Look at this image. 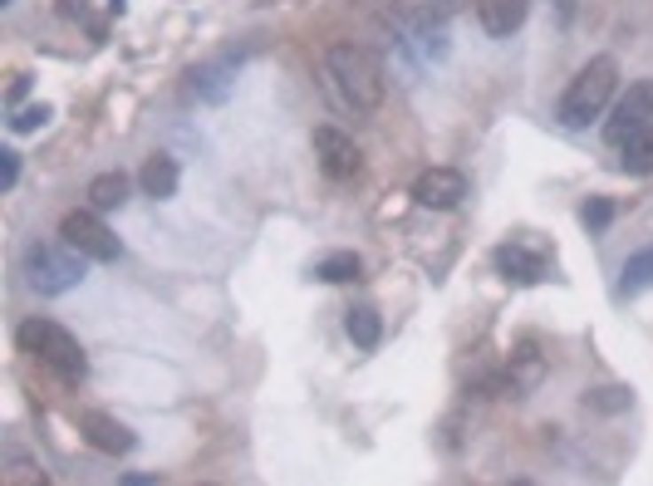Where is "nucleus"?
<instances>
[{
    "label": "nucleus",
    "mask_w": 653,
    "mask_h": 486,
    "mask_svg": "<svg viewBox=\"0 0 653 486\" xmlns=\"http://www.w3.org/2000/svg\"><path fill=\"white\" fill-rule=\"evenodd\" d=\"M325 84L334 89L339 104H349L354 114H374V108L383 104V89H389V79H383V59L369 50V44H334V50L325 54Z\"/></svg>",
    "instance_id": "obj_1"
},
{
    "label": "nucleus",
    "mask_w": 653,
    "mask_h": 486,
    "mask_svg": "<svg viewBox=\"0 0 653 486\" xmlns=\"http://www.w3.org/2000/svg\"><path fill=\"white\" fill-rule=\"evenodd\" d=\"M15 344H20L30 359L50 364L64 383H79L89 373V359H84V349H79V339L64 325H54V319H25V325L15 329Z\"/></svg>",
    "instance_id": "obj_2"
},
{
    "label": "nucleus",
    "mask_w": 653,
    "mask_h": 486,
    "mask_svg": "<svg viewBox=\"0 0 653 486\" xmlns=\"http://www.w3.org/2000/svg\"><path fill=\"white\" fill-rule=\"evenodd\" d=\"M614 84H619V64H614L610 54H594V59L570 79L565 98H560V118H565L570 128H590L594 118L610 108Z\"/></svg>",
    "instance_id": "obj_3"
},
{
    "label": "nucleus",
    "mask_w": 653,
    "mask_h": 486,
    "mask_svg": "<svg viewBox=\"0 0 653 486\" xmlns=\"http://www.w3.org/2000/svg\"><path fill=\"white\" fill-rule=\"evenodd\" d=\"M84 251H75V246L64 241H30L25 246V286L40 290V295H64V290H75L79 280H84Z\"/></svg>",
    "instance_id": "obj_4"
},
{
    "label": "nucleus",
    "mask_w": 653,
    "mask_h": 486,
    "mask_svg": "<svg viewBox=\"0 0 653 486\" xmlns=\"http://www.w3.org/2000/svg\"><path fill=\"white\" fill-rule=\"evenodd\" d=\"M649 123H653V79H639V84L624 89L614 114L604 118V137H610V143H629V137Z\"/></svg>",
    "instance_id": "obj_5"
},
{
    "label": "nucleus",
    "mask_w": 653,
    "mask_h": 486,
    "mask_svg": "<svg viewBox=\"0 0 653 486\" xmlns=\"http://www.w3.org/2000/svg\"><path fill=\"white\" fill-rule=\"evenodd\" d=\"M59 236L75 246V251H84L89 261H118V255H123L118 236L108 231L104 222H98V212H69V216L59 222Z\"/></svg>",
    "instance_id": "obj_6"
},
{
    "label": "nucleus",
    "mask_w": 653,
    "mask_h": 486,
    "mask_svg": "<svg viewBox=\"0 0 653 486\" xmlns=\"http://www.w3.org/2000/svg\"><path fill=\"white\" fill-rule=\"evenodd\" d=\"M315 158H319V168H325V177H334V182H354L358 168H364L354 137H344L339 128H329V123L315 128Z\"/></svg>",
    "instance_id": "obj_7"
},
{
    "label": "nucleus",
    "mask_w": 653,
    "mask_h": 486,
    "mask_svg": "<svg viewBox=\"0 0 653 486\" xmlns=\"http://www.w3.org/2000/svg\"><path fill=\"white\" fill-rule=\"evenodd\" d=\"M462 197H467V177L457 168H428L413 182V201H418V207H432V212H452Z\"/></svg>",
    "instance_id": "obj_8"
},
{
    "label": "nucleus",
    "mask_w": 653,
    "mask_h": 486,
    "mask_svg": "<svg viewBox=\"0 0 653 486\" xmlns=\"http://www.w3.org/2000/svg\"><path fill=\"white\" fill-rule=\"evenodd\" d=\"M476 20H482V30L492 35V40H511V35L526 25L531 15V0H472Z\"/></svg>",
    "instance_id": "obj_9"
},
{
    "label": "nucleus",
    "mask_w": 653,
    "mask_h": 486,
    "mask_svg": "<svg viewBox=\"0 0 653 486\" xmlns=\"http://www.w3.org/2000/svg\"><path fill=\"white\" fill-rule=\"evenodd\" d=\"M79 433H84V443H89V447H98L104 457H123V452H133V433H128L123 423H114L108 412H84V418H79Z\"/></svg>",
    "instance_id": "obj_10"
},
{
    "label": "nucleus",
    "mask_w": 653,
    "mask_h": 486,
    "mask_svg": "<svg viewBox=\"0 0 653 486\" xmlns=\"http://www.w3.org/2000/svg\"><path fill=\"white\" fill-rule=\"evenodd\" d=\"M138 182H143V192L158 201H168L172 192H177V162L168 158V153H153L148 162H143V172H138Z\"/></svg>",
    "instance_id": "obj_11"
},
{
    "label": "nucleus",
    "mask_w": 653,
    "mask_h": 486,
    "mask_svg": "<svg viewBox=\"0 0 653 486\" xmlns=\"http://www.w3.org/2000/svg\"><path fill=\"white\" fill-rule=\"evenodd\" d=\"M496 265H501V275L506 280H540V275H546V261H540V255H531L526 246H501V251H496Z\"/></svg>",
    "instance_id": "obj_12"
},
{
    "label": "nucleus",
    "mask_w": 653,
    "mask_h": 486,
    "mask_svg": "<svg viewBox=\"0 0 653 486\" xmlns=\"http://www.w3.org/2000/svg\"><path fill=\"white\" fill-rule=\"evenodd\" d=\"M349 339H354V349H379V339H383V319L374 305H354L344 319Z\"/></svg>",
    "instance_id": "obj_13"
},
{
    "label": "nucleus",
    "mask_w": 653,
    "mask_h": 486,
    "mask_svg": "<svg viewBox=\"0 0 653 486\" xmlns=\"http://www.w3.org/2000/svg\"><path fill=\"white\" fill-rule=\"evenodd\" d=\"M236 54H226V59H216V64H201V69H192V89H197L201 98H211V104H216V98L226 94V84H232V74H226V69H236Z\"/></svg>",
    "instance_id": "obj_14"
},
{
    "label": "nucleus",
    "mask_w": 653,
    "mask_h": 486,
    "mask_svg": "<svg viewBox=\"0 0 653 486\" xmlns=\"http://www.w3.org/2000/svg\"><path fill=\"white\" fill-rule=\"evenodd\" d=\"M128 201V177L123 172H98L94 182H89V207L94 212H114V207H123Z\"/></svg>",
    "instance_id": "obj_15"
},
{
    "label": "nucleus",
    "mask_w": 653,
    "mask_h": 486,
    "mask_svg": "<svg viewBox=\"0 0 653 486\" xmlns=\"http://www.w3.org/2000/svg\"><path fill=\"white\" fill-rule=\"evenodd\" d=\"M653 286V251H639L624 261V275H619V295H639V290Z\"/></svg>",
    "instance_id": "obj_16"
},
{
    "label": "nucleus",
    "mask_w": 653,
    "mask_h": 486,
    "mask_svg": "<svg viewBox=\"0 0 653 486\" xmlns=\"http://www.w3.org/2000/svg\"><path fill=\"white\" fill-rule=\"evenodd\" d=\"M315 275H319V280H329V286H349V280H358V275H364V265H358L354 251H339V255H325Z\"/></svg>",
    "instance_id": "obj_17"
},
{
    "label": "nucleus",
    "mask_w": 653,
    "mask_h": 486,
    "mask_svg": "<svg viewBox=\"0 0 653 486\" xmlns=\"http://www.w3.org/2000/svg\"><path fill=\"white\" fill-rule=\"evenodd\" d=\"M624 168L633 172V177H649L653 172V123L639 128V133L629 137V153H624Z\"/></svg>",
    "instance_id": "obj_18"
},
{
    "label": "nucleus",
    "mask_w": 653,
    "mask_h": 486,
    "mask_svg": "<svg viewBox=\"0 0 653 486\" xmlns=\"http://www.w3.org/2000/svg\"><path fill=\"white\" fill-rule=\"evenodd\" d=\"M398 5H408V11L418 15V25H443L462 11L467 0H398Z\"/></svg>",
    "instance_id": "obj_19"
},
{
    "label": "nucleus",
    "mask_w": 653,
    "mask_h": 486,
    "mask_svg": "<svg viewBox=\"0 0 653 486\" xmlns=\"http://www.w3.org/2000/svg\"><path fill=\"white\" fill-rule=\"evenodd\" d=\"M0 482H5V486H20V482H30V486H44V472L30 462V457L11 452V457H5V466H0Z\"/></svg>",
    "instance_id": "obj_20"
},
{
    "label": "nucleus",
    "mask_w": 653,
    "mask_h": 486,
    "mask_svg": "<svg viewBox=\"0 0 653 486\" xmlns=\"http://www.w3.org/2000/svg\"><path fill=\"white\" fill-rule=\"evenodd\" d=\"M579 222H585V231H610V222H614V201H610V197L585 201V207H579Z\"/></svg>",
    "instance_id": "obj_21"
},
{
    "label": "nucleus",
    "mask_w": 653,
    "mask_h": 486,
    "mask_svg": "<svg viewBox=\"0 0 653 486\" xmlns=\"http://www.w3.org/2000/svg\"><path fill=\"white\" fill-rule=\"evenodd\" d=\"M44 123H50V104H30V108H15L11 114V133H35Z\"/></svg>",
    "instance_id": "obj_22"
},
{
    "label": "nucleus",
    "mask_w": 653,
    "mask_h": 486,
    "mask_svg": "<svg viewBox=\"0 0 653 486\" xmlns=\"http://www.w3.org/2000/svg\"><path fill=\"white\" fill-rule=\"evenodd\" d=\"M15 182H20V153H15V148H0V187L11 192Z\"/></svg>",
    "instance_id": "obj_23"
},
{
    "label": "nucleus",
    "mask_w": 653,
    "mask_h": 486,
    "mask_svg": "<svg viewBox=\"0 0 653 486\" xmlns=\"http://www.w3.org/2000/svg\"><path fill=\"white\" fill-rule=\"evenodd\" d=\"M590 403H594V408H610V412H614V408H629V388H614V393H594Z\"/></svg>",
    "instance_id": "obj_24"
},
{
    "label": "nucleus",
    "mask_w": 653,
    "mask_h": 486,
    "mask_svg": "<svg viewBox=\"0 0 653 486\" xmlns=\"http://www.w3.org/2000/svg\"><path fill=\"white\" fill-rule=\"evenodd\" d=\"M25 89H30V74H15V79H11V89H5V104L15 108V104L25 98Z\"/></svg>",
    "instance_id": "obj_25"
},
{
    "label": "nucleus",
    "mask_w": 653,
    "mask_h": 486,
    "mask_svg": "<svg viewBox=\"0 0 653 486\" xmlns=\"http://www.w3.org/2000/svg\"><path fill=\"white\" fill-rule=\"evenodd\" d=\"M0 5H11V0H0Z\"/></svg>",
    "instance_id": "obj_26"
}]
</instances>
